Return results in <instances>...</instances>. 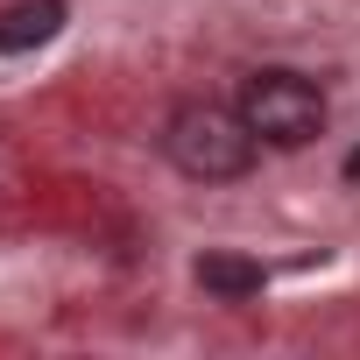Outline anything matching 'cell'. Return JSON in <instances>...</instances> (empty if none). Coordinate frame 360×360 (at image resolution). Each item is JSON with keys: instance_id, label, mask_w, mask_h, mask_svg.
<instances>
[{"instance_id": "7a4b0ae2", "label": "cell", "mask_w": 360, "mask_h": 360, "mask_svg": "<svg viewBox=\"0 0 360 360\" xmlns=\"http://www.w3.org/2000/svg\"><path fill=\"white\" fill-rule=\"evenodd\" d=\"M240 113L269 148H304V141L325 134V92L304 71H283V64H269L240 85Z\"/></svg>"}, {"instance_id": "6da1fadb", "label": "cell", "mask_w": 360, "mask_h": 360, "mask_svg": "<svg viewBox=\"0 0 360 360\" xmlns=\"http://www.w3.org/2000/svg\"><path fill=\"white\" fill-rule=\"evenodd\" d=\"M162 155L184 169V176H198V184H233V176L255 169L262 134L248 127L240 106L184 99V106H169V120H162Z\"/></svg>"}, {"instance_id": "3957f363", "label": "cell", "mask_w": 360, "mask_h": 360, "mask_svg": "<svg viewBox=\"0 0 360 360\" xmlns=\"http://www.w3.org/2000/svg\"><path fill=\"white\" fill-rule=\"evenodd\" d=\"M64 29V0H22L0 15V50H36Z\"/></svg>"}, {"instance_id": "5b68a950", "label": "cell", "mask_w": 360, "mask_h": 360, "mask_svg": "<svg viewBox=\"0 0 360 360\" xmlns=\"http://www.w3.org/2000/svg\"><path fill=\"white\" fill-rule=\"evenodd\" d=\"M346 176H360V148H353V155H346Z\"/></svg>"}, {"instance_id": "277c9868", "label": "cell", "mask_w": 360, "mask_h": 360, "mask_svg": "<svg viewBox=\"0 0 360 360\" xmlns=\"http://www.w3.org/2000/svg\"><path fill=\"white\" fill-rule=\"evenodd\" d=\"M198 283H205L212 297H226V304H248V297H262V283H269V276H262V262H248V255H226V248H219V255H205V262H198Z\"/></svg>"}]
</instances>
